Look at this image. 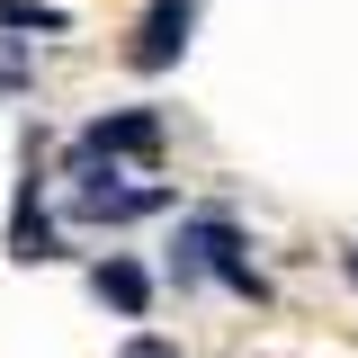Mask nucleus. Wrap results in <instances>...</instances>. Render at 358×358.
I'll return each mask as SVG.
<instances>
[{"mask_svg": "<svg viewBox=\"0 0 358 358\" xmlns=\"http://www.w3.org/2000/svg\"><path fill=\"white\" fill-rule=\"evenodd\" d=\"M9 260H54V224L36 206V179L18 188V215H9Z\"/></svg>", "mask_w": 358, "mask_h": 358, "instance_id": "423d86ee", "label": "nucleus"}, {"mask_svg": "<svg viewBox=\"0 0 358 358\" xmlns=\"http://www.w3.org/2000/svg\"><path fill=\"white\" fill-rule=\"evenodd\" d=\"M171 278H179V287L224 278V287H233V296H251V305L268 296V278L242 260V233H233L224 215H188V224H179V242H171Z\"/></svg>", "mask_w": 358, "mask_h": 358, "instance_id": "f257e3e1", "label": "nucleus"}, {"mask_svg": "<svg viewBox=\"0 0 358 358\" xmlns=\"http://www.w3.org/2000/svg\"><path fill=\"white\" fill-rule=\"evenodd\" d=\"M81 152H99V162H143V152H162V117L152 108H117V117H99L81 134Z\"/></svg>", "mask_w": 358, "mask_h": 358, "instance_id": "20e7f679", "label": "nucleus"}, {"mask_svg": "<svg viewBox=\"0 0 358 358\" xmlns=\"http://www.w3.org/2000/svg\"><path fill=\"white\" fill-rule=\"evenodd\" d=\"M188 27H197V0H152L143 27H134V45H126V63L134 72H171L188 54Z\"/></svg>", "mask_w": 358, "mask_h": 358, "instance_id": "7ed1b4c3", "label": "nucleus"}, {"mask_svg": "<svg viewBox=\"0 0 358 358\" xmlns=\"http://www.w3.org/2000/svg\"><path fill=\"white\" fill-rule=\"evenodd\" d=\"M90 287H99V305H117V313H143V305H152V278H143L126 251H108V260L90 268Z\"/></svg>", "mask_w": 358, "mask_h": 358, "instance_id": "39448f33", "label": "nucleus"}, {"mask_svg": "<svg viewBox=\"0 0 358 358\" xmlns=\"http://www.w3.org/2000/svg\"><path fill=\"white\" fill-rule=\"evenodd\" d=\"M18 81H27V54H18V45L0 36V90H18Z\"/></svg>", "mask_w": 358, "mask_h": 358, "instance_id": "1a4fd4ad", "label": "nucleus"}, {"mask_svg": "<svg viewBox=\"0 0 358 358\" xmlns=\"http://www.w3.org/2000/svg\"><path fill=\"white\" fill-rule=\"evenodd\" d=\"M0 27H36V36H63V9H54V0H0Z\"/></svg>", "mask_w": 358, "mask_h": 358, "instance_id": "0eeeda50", "label": "nucleus"}, {"mask_svg": "<svg viewBox=\"0 0 358 358\" xmlns=\"http://www.w3.org/2000/svg\"><path fill=\"white\" fill-rule=\"evenodd\" d=\"M117 358H179V350H171V341H162V331H134V341H126V350H117Z\"/></svg>", "mask_w": 358, "mask_h": 358, "instance_id": "6e6552de", "label": "nucleus"}, {"mask_svg": "<svg viewBox=\"0 0 358 358\" xmlns=\"http://www.w3.org/2000/svg\"><path fill=\"white\" fill-rule=\"evenodd\" d=\"M171 188H117V162H99L72 143V215L81 224H134V215H162Z\"/></svg>", "mask_w": 358, "mask_h": 358, "instance_id": "f03ea898", "label": "nucleus"}, {"mask_svg": "<svg viewBox=\"0 0 358 358\" xmlns=\"http://www.w3.org/2000/svg\"><path fill=\"white\" fill-rule=\"evenodd\" d=\"M350 287H358V251H350Z\"/></svg>", "mask_w": 358, "mask_h": 358, "instance_id": "9d476101", "label": "nucleus"}]
</instances>
